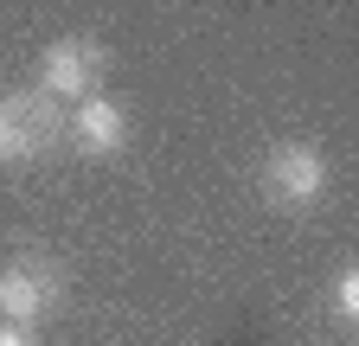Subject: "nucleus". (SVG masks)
<instances>
[{
  "mask_svg": "<svg viewBox=\"0 0 359 346\" xmlns=\"http://www.w3.org/2000/svg\"><path fill=\"white\" fill-rule=\"evenodd\" d=\"M103 71H109V52L97 46V39L90 32H65V39H52V46L39 52V90L52 103H83V97H97Z\"/></svg>",
  "mask_w": 359,
  "mask_h": 346,
  "instance_id": "3",
  "label": "nucleus"
},
{
  "mask_svg": "<svg viewBox=\"0 0 359 346\" xmlns=\"http://www.w3.org/2000/svg\"><path fill=\"white\" fill-rule=\"evenodd\" d=\"M58 301H65V270L58 263L26 250L0 270V321L7 327H39L45 314H58Z\"/></svg>",
  "mask_w": 359,
  "mask_h": 346,
  "instance_id": "4",
  "label": "nucleus"
},
{
  "mask_svg": "<svg viewBox=\"0 0 359 346\" xmlns=\"http://www.w3.org/2000/svg\"><path fill=\"white\" fill-rule=\"evenodd\" d=\"M71 141H77V154H90V160H116L122 148H128V109L116 103V97H83L77 109H71Z\"/></svg>",
  "mask_w": 359,
  "mask_h": 346,
  "instance_id": "5",
  "label": "nucleus"
},
{
  "mask_svg": "<svg viewBox=\"0 0 359 346\" xmlns=\"http://www.w3.org/2000/svg\"><path fill=\"white\" fill-rule=\"evenodd\" d=\"M334 321H340V327L359 321V270H353V263L334 276Z\"/></svg>",
  "mask_w": 359,
  "mask_h": 346,
  "instance_id": "6",
  "label": "nucleus"
},
{
  "mask_svg": "<svg viewBox=\"0 0 359 346\" xmlns=\"http://www.w3.org/2000/svg\"><path fill=\"white\" fill-rule=\"evenodd\" d=\"M334 186V160L321 141H276L263 154V199L276 212H314Z\"/></svg>",
  "mask_w": 359,
  "mask_h": 346,
  "instance_id": "1",
  "label": "nucleus"
},
{
  "mask_svg": "<svg viewBox=\"0 0 359 346\" xmlns=\"http://www.w3.org/2000/svg\"><path fill=\"white\" fill-rule=\"evenodd\" d=\"M65 135V109L32 83V90H7L0 97V167H32L52 154V141Z\"/></svg>",
  "mask_w": 359,
  "mask_h": 346,
  "instance_id": "2",
  "label": "nucleus"
},
{
  "mask_svg": "<svg viewBox=\"0 0 359 346\" xmlns=\"http://www.w3.org/2000/svg\"><path fill=\"white\" fill-rule=\"evenodd\" d=\"M0 346H39V340H32V327H7L0 321Z\"/></svg>",
  "mask_w": 359,
  "mask_h": 346,
  "instance_id": "7",
  "label": "nucleus"
}]
</instances>
